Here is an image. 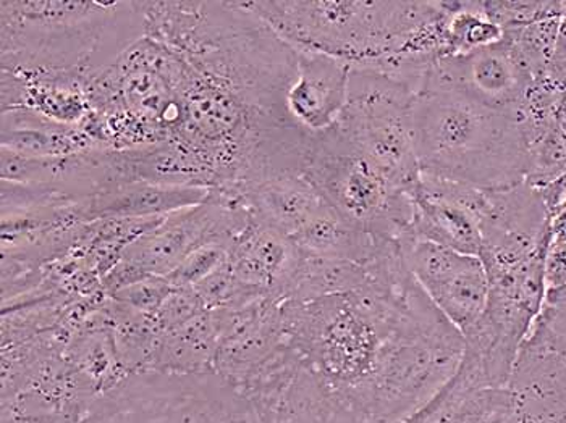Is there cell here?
Wrapping results in <instances>:
<instances>
[{
    "label": "cell",
    "instance_id": "cell-4",
    "mask_svg": "<svg viewBox=\"0 0 566 423\" xmlns=\"http://www.w3.org/2000/svg\"><path fill=\"white\" fill-rule=\"evenodd\" d=\"M241 3L296 51L328 55L352 68L377 70L394 76L407 75L415 38L447 10V2Z\"/></svg>",
    "mask_w": 566,
    "mask_h": 423
},
{
    "label": "cell",
    "instance_id": "cell-12",
    "mask_svg": "<svg viewBox=\"0 0 566 423\" xmlns=\"http://www.w3.org/2000/svg\"><path fill=\"white\" fill-rule=\"evenodd\" d=\"M237 279L261 297L283 300L302 261V250L292 237L254 220L230 251Z\"/></svg>",
    "mask_w": 566,
    "mask_h": 423
},
{
    "label": "cell",
    "instance_id": "cell-9",
    "mask_svg": "<svg viewBox=\"0 0 566 423\" xmlns=\"http://www.w3.org/2000/svg\"><path fill=\"white\" fill-rule=\"evenodd\" d=\"M401 251L411 275L440 314L461 335L470 330L488 306L489 279L481 258L422 240L405 241Z\"/></svg>",
    "mask_w": 566,
    "mask_h": 423
},
{
    "label": "cell",
    "instance_id": "cell-29",
    "mask_svg": "<svg viewBox=\"0 0 566 423\" xmlns=\"http://www.w3.org/2000/svg\"><path fill=\"white\" fill-rule=\"evenodd\" d=\"M558 127H560L562 135H564V139L566 142V104L565 107L562 108L560 114H558Z\"/></svg>",
    "mask_w": 566,
    "mask_h": 423
},
{
    "label": "cell",
    "instance_id": "cell-16",
    "mask_svg": "<svg viewBox=\"0 0 566 423\" xmlns=\"http://www.w3.org/2000/svg\"><path fill=\"white\" fill-rule=\"evenodd\" d=\"M415 204L413 237L452 247L460 253L480 257L481 222L460 205L426 191L418 183L411 188Z\"/></svg>",
    "mask_w": 566,
    "mask_h": 423
},
{
    "label": "cell",
    "instance_id": "cell-27",
    "mask_svg": "<svg viewBox=\"0 0 566 423\" xmlns=\"http://www.w3.org/2000/svg\"><path fill=\"white\" fill-rule=\"evenodd\" d=\"M537 191H539L541 199H543L548 219H555V216L566 211V173Z\"/></svg>",
    "mask_w": 566,
    "mask_h": 423
},
{
    "label": "cell",
    "instance_id": "cell-1",
    "mask_svg": "<svg viewBox=\"0 0 566 423\" xmlns=\"http://www.w3.org/2000/svg\"><path fill=\"white\" fill-rule=\"evenodd\" d=\"M282 327L300 363L359 423L410 417L453 376L464 349L400 251L377 258L356 292L283 300Z\"/></svg>",
    "mask_w": 566,
    "mask_h": 423
},
{
    "label": "cell",
    "instance_id": "cell-6",
    "mask_svg": "<svg viewBox=\"0 0 566 423\" xmlns=\"http://www.w3.org/2000/svg\"><path fill=\"white\" fill-rule=\"evenodd\" d=\"M303 175L335 212L358 229L400 244L415 240L410 192L395 183L337 125L313 135Z\"/></svg>",
    "mask_w": 566,
    "mask_h": 423
},
{
    "label": "cell",
    "instance_id": "cell-10",
    "mask_svg": "<svg viewBox=\"0 0 566 423\" xmlns=\"http://www.w3.org/2000/svg\"><path fill=\"white\" fill-rule=\"evenodd\" d=\"M432 72L442 82L485 106L512 114H520L524 97L534 85L533 76L518 61L505 36L491 47L440 59Z\"/></svg>",
    "mask_w": 566,
    "mask_h": 423
},
{
    "label": "cell",
    "instance_id": "cell-17",
    "mask_svg": "<svg viewBox=\"0 0 566 423\" xmlns=\"http://www.w3.org/2000/svg\"><path fill=\"white\" fill-rule=\"evenodd\" d=\"M222 309L206 310L184 327L164 334L157 352L156 369L169 373H202L214 370Z\"/></svg>",
    "mask_w": 566,
    "mask_h": 423
},
{
    "label": "cell",
    "instance_id": "cell-28",
    "mask_svg": "<svg viewBox=\"0 0 566 423\" xmlns=\"http://www.w3.org/2000/svg\"><path fill=\"white\" fill-rule=\"evenodd\" d=\"M2 423H70L61 421V419L52 417H31V419H15V421H2Z\"/></svg>",
    "mask_w": 566,
    "mask_h": 423
},
{
    "label": "cell",
    "instance_id": "cell-24",
    "mask_svg": "<svg viewBox=\"0 0 566 423\" xmlns=\"http://www.w3.org/2000/svg\"><path fill=\"white\" fill-rule=\"evenodd\" d=\"M205 303L193 288H175L154 314L163 334H170L206 313Z\"/></svg>",
    "mask_w": 566,
    "mask_h": 423
},
{
    "label": "cell",
    "instance_id": "cell-15",
    "mask_svg": "<svg viewBox=\"0 0 566 423\" xmlns=\"http://www.w3.org/2000/svg\"><path fill=\"white\" fill-rule=\"evenodd\" d=\"M293 243L307 254L338 261L369 264L395 246V241L382 240L349 223L327 205L316 219L292 236Z\"/></svg>",
    "mask_w": 566,
    "mask_h": 423
},
{
    "label": "cell",
    "instance_id": "cell-7",
    "mask_svg": "<svg viewBox=\"0 0 566 423\" xmlns=\"http://www.w3.org/2000/svg\"><path fill=\"white\" fill-rule=\"evenodd\" d=\"M416 96L418 87L398 76L352 68L347 107L335 124L408 191L421 177L415 138Z\"/></svg>",
    "mask_w": 566,
    "mask_h": 423
},
{
    "label": "cell",
    "instance_id": "cell-8",
    "mask_svg": "<svg viewBox=\"0 0 566 423\" xmlns=\"http://www.w3.org/2000/svg\"><path fill=\"white\" fill-rule=\"evenodd\" d=\"M509 387L524 423H566V286L547 293Z\"/></svg>",
    "mask_w": 566,
    "mask_h": 423
},
{
    "label": "cell",
    "instance_id": "cell-25",
    "mask_svg": "<svg viewBox=\"0 0 566 423\" xmlns=\"http://www.w3.org/2000/svg\"><path fill=\"white\" fill-rule=\"evenodd\" d=\"M544 82L566 94V19L562 17L560 30L555 41L554 52L545 68Z\"/></svg>",
    "mask_w": 566,
    "mask_h": 423
},
{
    "label": "cell",
    "instance_id": "cell-26",
    "mask_svg": "<svg viewBox=\"0 0 566 423\" xmlns=\"http://www.w3.org/2000/svg\"><path fill=\"white\" fill-rule=\"evenodd\" d=\"M545 285L547 293L566 286V243L548 241L545 253Z\"/></svg>",
    "mask_w": 566,
    "mask_h": 423
},
{
    "label": "cell",
    "instance_id": "cell-5",
    "mask_svg": "<svg viewBox=\"0 0 566 423\" xmlns=\"http://www.w3.org/2000/svg\"><path fill=\"white\" fill-rule=\"evenodd\" d=\"M78 423H265L239 384L216 370L130 373L91 402Z\"/></svg>",
    "mask_w": 566,
    "mask_h": 423
},
{
    "label": "cell",
    "instance_id": "cell-18",
    "mask_svg": "<svg viewBox=\"0 0 566 423\" xmlns=\"http://www.w3.org/2000/svg\"><path fill=\"white\" fill-rule=\"evenodd\" d=\"M450 55L470 54L501 43L505 31L482 13L481 2H452L449 28Z\"/></svg>",
    "mask_w": 566,
    "mask_h": 423
},
{
    "label": "cell",
    "instance_id": "cell-19",
    "mask_svg": "<svg viewBox=\"0 0 566 423\" xmlns=\"http://www.w3.org/2000/svg\"><path fill=\"white\" fill-rule=\"evenodd\" d=\"M560 23L562 17H547V19L526 24V27L503 30L506 43L512 45L516 57L527 73L533 76L534 82H541L544 78Z\"/></svg>",
    "mask_w": 566,
    "mask_h": 423
},
{
    "label": "cell",
    "instance_id": "cell-21",
    "mask_svg": "<svg viewBox=\"0 0 566 423\" xmlns=\"http://www.w3.org/2000/svg\"><path fill=\"white\" fill-rule=\"evenodd\" d=\"M565 0L555 2H481L482 13L502 30L526 27L547 17H564Z\"/></svg>",
    "mask_w": 566,
    "mask_h": 423
},
{
    "label": "cell",
    "instance_id": "cell-13",
    "mask_svg": "<svg viewBox=\"0 0 566 423\" xmlns=\"http://www.w3.org/2000/svg\"><path fill=\"white\" fill-rule=\"evenodd\" d=\"M211 188L138 180L99 192L75 205L83 223L94 220L159 219L208 201Z\"/></svg>",
    "mask_w": 566,
    "mask_h": 423
},
{
    "label": "cell",
    "instance_id": "cell-11",
    "mask_svg": "<svg viewBox=\"0 0 566 423\" xmlns=\"http://www.w3.org/2000/svg\"><path fill=\"white\" fill-rule=\"evenodd\" d=\"M296 52L298 65L286 91V112L300 128L319 135L334 127L347 107L352 66L328 55Z\"/></svg>",
    "mask_w": 566,
    "mask_h": 423
},
{
    "label": "cell",
    "instance_id": "cell-20",
    "mask_svg": "<svg viewBox=\"0 0 566 423\" xmlns=\"http://www.w3.org/2000/svg\"><path fill=\"white\" fill-rule=\"evenodd\" d=\"M565 173L566 142L557 120L527 148V173L524 183L539 190Z\"/></svg>",
    "mask_w": 566,
    "mask_h": 423
},
{
    "label": "cell",
    "instance_id": "cell-3",
    "mask_svg": "<svg viewBox=\"0 0 566 423\" xmlns=\"http://www.w3.org/2000/svg\"><path fill=\"white\" fill-rule=\"evenodd\" d=\"M421 173L506 190L526 181L527 141L522 117L473 99L429 72L415 104Z\"/></svg>",
    "mask_w": 566,
    "mask_h": 423
},
{
    "label": "cell",
    "instance_id": "cell-14",
    "mask_svg": "<svg viewBox=\"0 0 566 423\" xmlns=\"http://www.w3.org/2000/svg\"><path fill=\"white\" fill-rule=\"evenodd\" d=\"M254 220L292 237L316 219L327 201L305 175L269 178L244 192Z\"/></svg>",
    "mask_w": 566,
    "mask_h": 423
},
{
    "label": "cell",
    "instance_id": "cell-22",
    "mask_svg": "<svg viewBox=\"0 0 566 423\" xmlns=\"http://www.w3.org/2000/svg\"><path fill=\"white\" fill-rule=\"evenodd\" d=\"M230 254L219 244H206L199 247L178 265L172 274L167 275L175 288H195L202 279L208 278L220 265L229 261Z\"/></svg>",
    "mask_w": 566,
    "mask_h": 423
},
{
    "label": "cell",
    "instance_id": "cell-2",
    "mask_svg": "<svg viewBox=\"0 0 566 423\" xmlns=\"http://www.w3.org/2000/svg\"><path fill=\"white\" fill-rule=\"evenodd\" d=\"M3 72L72 76L90 85L146 38L145 2L2 0Z\"/></svg>",
    "mask_w": 566,
    "mask_h": 423
},
{
    "label": "cell",
    "instance_id": "cell-23",
    "mask_svg": "<svg viewBox=\"0 0 566 423\" xmlns=\"http://www.w3.org/2000/svg\"><path fill=\"white\" fill-rule=\"evenodd\" d=\"M174 289L175 286L170 285L166 276L148 275L130 286L118 289L112 296L117 303L130 307L136 313L154 316Z\"/></svg>",
    "mask_w": 566,
    "mask_h": 423
}]
</instances>
